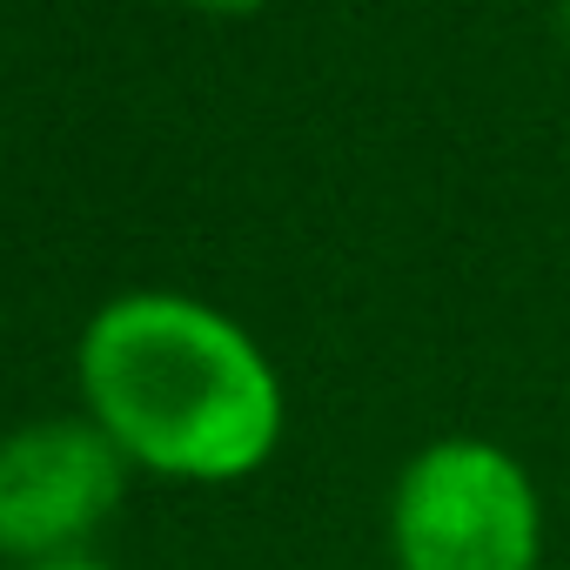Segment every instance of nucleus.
<instances>
[{
	"instance_id": "20e7f679",
	"label": "nucleus",
	"mask_w": 570,
	"mask_h": 570,
	"mask_svg": "<svg viewBox=\"0 0 570 570\" xmlns=\"http://www.w3.org/2000/svg\"><path fill=\"white\" fill-rule=\"evenodd\" d=\"M195 8H222V14H242V8H255V0H195Z\"/></svg>"
},
{
	"instance_id": "f257e3e1",
	"label": "nucleus",
	"mask_w": 570,
	"mask_h": 570,
	"mask_svg": "<svg viewBox=\"0 0 570 570\" xmlns=\"http://www.w3.org/2000/svg\"><path fill=\"white\" fill-rule=\"evenodd\" d=\"M81 383L108 443L175 476H242L275 443V383L262 356L242 330L181 296L101 309Z\"/></svg>"
},
{
	"instance_id": "39448f33",
	"label": "nucleus",
	"mask_w": 570,
	"mask_h": 570,
	"mask_svg": "<svg viewBox=\"0 0 570 570\" xmlns=\"http://www.w3.org/2000/svg\"><path fill=\"white\" fill-rule=\"evenodd\" d=\"M61 570H88V563H61Z\"/></svg>"
},
{
	"instance_id": "f03ea898",
	"label": "nucleus",
	"mask_w": 570,
	"mask_h": 570,
	"mask_svg": "<svg viewBox=\"0 0 570 570\" xmlns=\"http://www.w3.org/2000/svg\"><path fill=\"white\" fill-rule=\"evenodd\" d=\"M403 570H530L537 497L490 443H436L396 490Z\"/></svg>"
},
{
	"instance_id": "7ed1b4c3",
	"label": "nucleus",
	"mask_w": 570,
	"mask_h": 570,
	"mask_svg": "<svg viewBox=\"0 0 570 570\" xmlns=\"http://www.w3.org/2000/svg\"><path fill=\"white\" fill-rule=\"evenodd\" d=\"M121 497L108 430L41 423L0 443V550H68Z\"/></svg>"
},
{
	"instance_id": "423d86ee",
	"label": "nucleus",
	"mask_w": 570,
	"mask_h": 570,
	"mask_svg": "<svg viewBox=\"0 0 570 570\" xmlns=\"http://www.w3.org/2000/svg\"><path fill=\"white\" fill-rule=\"evenodd\" d=\"M563 21H570V0H563Z\"/></svg>"
}]
</instances>
